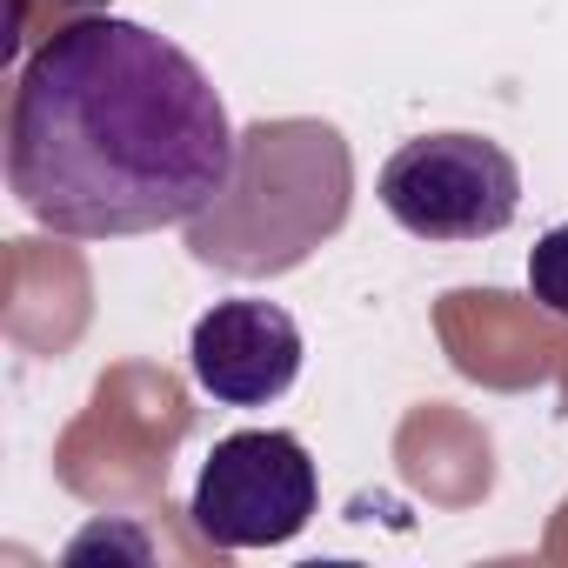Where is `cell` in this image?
<instances>
[{
  "label": "cell",
  "instance_id": "3",
  "mask_svg": "<svg viewBox=\"0 0 568 568\" xmlns=\"http://www.w3.org/2000/svg\"><path fill=\"white\" fill-rule=\"evenodd\" d=\"M382 207L415 241H488L521 214V168L488 134H415L382 168Z\"/></svg>",
  "mask_w": 568,
  "mask_h": 568
},
{
  "label": "cell",
  "instance_id": "5",
  "mask_svg": "<svg viewBox=\"0 0 568 568\" xmlns=\"http://www.w3.org/2000/svg\"><path fill=\"white\" fill-rule=\"evenodd\" d=\"M187 368L194 388L214 395L221 408H267L302 375V328L281 302H214L187 335Z\"/></svg>",
  "mask_w": 568,
  "mask_h": 568
},
{
  "label": "cell",
  "instance_id": "2",
  "mask_svg": "<svg viewBox=\"0 0 568 568\" xmlns=\"http://www.w3.org/2000/svg\"><path fill=\"white\" fill-rule=\"evenodd\" d=\"M355 194L348 141L328 121H254L234 154V181L187 221L201 267L261 281L302 267L328 234H342Z\"/></svg>",
  "mask_w": 568,
  "mask_h": 568
},
{
  "label": "cell",
  "instance_id": "7",
  "mask_svg": "<svg viewBox=\"0 0 568 568\" xmlns=\"http://www.w3.org/2000/svg\"><path fill=\"white\" fill-rule=\"evenodd\" d=\"M68 8H114V0H68Z\"/></svg>",
  "mask_w": 568,
  "mask_h": 568
},
{
  "label": "cell",
  "instance_id": "1",
  "mask_svg": "<svg viewBox=\"0 0 568 568\" xmlns=\"http://www.w3.org/2000/svg\"><path fill=\"white\" fill-rule=\"evenodd\" d=\"M234 154L207 68L121 14L54 28L8 101V187L68 241L187 227L234 181Z\"/></svg>",
  "mask_w": 568,
  "mask_h": 568
},
{
  "label": "cell",
  "instance_id": "4",
  "mask_svg": "<svg viewBox=\"0 0 568 568\" xmlns=\"http://www.w3.org/2000/svg\"><path fill=\"white\" fill-rule=\"evenodd\" d=\"M322 501V475L302 448V435L288 428H241V435H221L214 455L201 462V481H194V528L227 548V555H247V548H281L308 528Z\"/></svg>",
  "mask_w": 568,
  "mask_h": 568
},
{
  "label": "cell",
  "instance_id": "6",
  "mask_svg": "<svg viewBox=\"0 0 568 568\" xmlns=\"http://www.w3.org/2000/svg\"><path fill=\"white\" fill-rule=\"evenodd\" d=\"M528 295L548 315H568V221H555L535 247H528Z\"/></svg>",
  "mask_w": 568,
  "mask_h": 568
}]
</instances>
